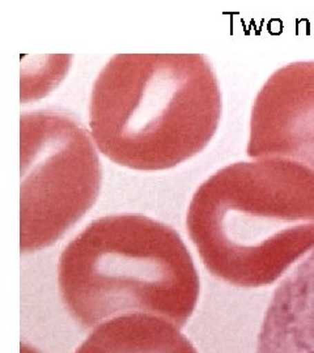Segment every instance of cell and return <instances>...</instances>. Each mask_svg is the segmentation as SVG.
<instances>
[{
    "mask_svg": "<svg viewBox=\"0 0 314 353\" xmlns=\"http://www.w3.org/2000/svg\"><path fill=\"white\" fill-rule=\"evenodd\" d=\"M222 112V90L207 57L117 54L93 83L89 134L114 164L161 172L199 154Z\"/></svg>",
    "mask_w": 314,
    "mask_h": 353,
    "instance_id": "cell-1",
    "label": "cell"
},
{
    "mask_svg": "<svg viewBox=\"0 0 314 353\" xmlns=\"http://www.w3.org/2000/svg\"><path fill=\"white\" fill-rule=\"evenodd\" d=\"M186 227L215 278L270 285L314 252V173L284 159L226 165L195 190Z\"/></svg>",
    "mask_w": 314,
    "mask_h": 353,
    "instance_id": "cell-2",
    "label": "cell"
},
{
    "mask_svg": "<svg viewBox=\"0 0 314 353\" xmlns=\"http://www.w3.org/2000/svg\"><path fill=\"white\" fill-rule=\"evenodd\" d=\"M58 287L66 309L83 327L146 314L182 328L197 307L201 283L173 228L121 214L92 221L66 246Z\"/></svg>",
    "mask_w": 314,
    "mask_h": 353,
    "instance_id": "cell-3",
    "label": "cell"
},
{
    "mask_svg": "<svg viewBox=\"0 0 314 353\" xmlns=\"http://www.w3.org/2000/svg\"><path fill=\"white\" fill-rule=\"evenodd\" d=\"M97 147L74 115L57 109L20 118L21 252L54 245L97 201Z\"/></svg>",
    "mask_w": 314,
    "mask_h": 353,
    "instance_id": "cell-4",
    "label": "cell"
},
{
    "mask_svg": "<svg viewBox=\"0 0 314 353\" xmlns=\"http://www.w3.org/2000/svg\"><path fill=\"white\" fill-rule=\"evenodd\" d=\"M246 153L314 173V61L286 64L266 80L251 108Z\"/></svg>",
    "mask_w": 314,
    "mask_h": 353,
    "instance_id": "cell-5",
    "label": "cell"
},
{
    "mask_svg": "<svg viewBox=\"0 0 314 353\" xmlns=\"http://www.w3.org/2000/svg\"><path fill=\"white\" fill-rule=\"evenodd\" d=\"M257 353H314V252L274 292Z\"/></svg>",
    "mask_w": 314,
    "mask_h": 353,
    "instance_id": "cell-6",
    "label": "cell"
},
{
    "mask_svg": "<svg viewBox=\"0 0 314 353\" xmlns=\"http://www.w3.org/2000/svg\"><path fill=\"white\" fill-rule=\"evenodd\" d=\"M75 353H198L179 328L163 318L134 314L101 323Z\"/></svg>",
    "mask_w": 314,
    "mask_h": 353,
    "instance_id": "cell-7",
    "label": "cell"
},
{
    "mask_svg": "<svg viewBox=\"0 0 314 353\" xmlns=\"http://www.w3.org/2000/svg\"><path fill=\"white\" fill-rule=\"evenodd\" d=\"M23 352L24 353H38L35 350H29L26 345H23Z\"/></svg>",
    "mask_w": 314,
    "mask_h": 353,
    "instance_id": "cell-8",
    "label": "cell"
}]
</instances>
